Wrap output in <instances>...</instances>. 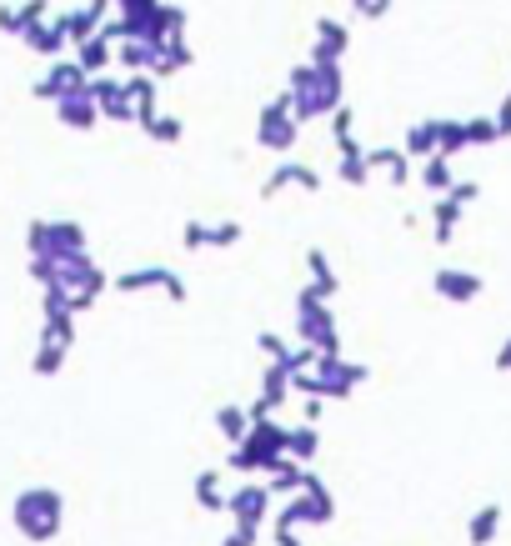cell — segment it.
<instances>
[{
  "mask_svg": "<svg viewBox=\"0 0 511 546\" xmlns=\"http://www.w3.org/2000/svg\"><path fill=\"white\" fill-rule=\"evenodd\" d=\"M501 131H511V101L501 106Z\"/></svg>",
  "mask_w": 511,
  "mask_h": 546,
  "instance_id": "1",
  "label": "cell"
}]
</instances>
